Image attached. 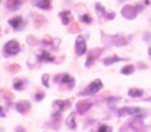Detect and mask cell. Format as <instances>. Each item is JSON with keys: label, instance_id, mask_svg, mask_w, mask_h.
Listing matches in <instances>:
<instances>
[{"label": "cell", "instance_id": "9", "mask_svg": "<svg viewBox=\"0 0 151 132\" xmlns=\"http://www.w3.org/2000/svg\"><path fill=\"white\" fill-rule=\"evenodd\" d=\"M70 104H71L70 100H55V101L53 103V106L57 107V110L61 112V111H64L65 108H67V107L70 106Z\"/></svg>", "mask_w": 151, "mask_h": 132}, {"label": "cell", "instance_id": "26", "mask_svg": "<svg viewBox=\"0 0 151 132\" xmlns=\"http://www.w3.org/2000/svg\"><path fill=\"white\" fill-rule=\"evenodd\" d=\"M41 80H42V84H44L46 87H48V74H42Z\"/></svg>", "mask_w": 151, "mask_h": 132}, {"label": "cell", "instance_id": "13", "mask_svg": "<svg viewBox=\"0 0 151 132\" xmlns=\"http://www.w3.org/2000/svg\"><path fill=\"white\" fill-rule=\"evenodd\" d=\"M38 59H39L40 61H48V62L54 61V57H52V55H51L48 52H46V51H42L41 54L38 57Z\"/></svg>", "mask_w": 151, "mask_h": 132}, {"label": "cell", "instance_id": "8", "mask_svg": "<svg viewBox=\"0 0 151 132\" xmlns=\"http://www.w3.org/2000/svg\"><path fill=\"white\" fill-rule=\"evenodd\" d=\"M8 24L14 28V29H19L21 24H22V16L21 15H17V16H13L8 20Z\"/></svg>", "mask_w": 151, "mask_h": 132}, {"label": "cell", "instance_id": "25", "mask_svg": "<svg viewBox=\"0 0 151 132\" xmlns=\"http://www.w3.org/2000/svg\"><path fill=\"white\" fill-rule=\"evenodd\" d=\"M44 97H45V93H44V92H37V93H35V100H37V101L42 100Z\"/></svg>", "mask_w": 151, "mask_h": 132}, {"label": "cell", "instance_id": "31", "mask_svg": "<svg viewBox=\"0 0 151 132\" xmlns=\"http://www.w3.org/2000/svg\"><path fill=\"white\" fill-rule=\"evenodd\" d=\"M72 31H77V32H78V31H79V26H78L77 24H76V25L73 24V26H72Z\"/></svg>", "mask_w": 151, "mask_h": 132}, {"label": "cell", "instance_id": "10", "mask_svg": "<svg viewBox=\"0 0 151 132\" xmlns=\"http://www.w3.org/2000/svg\"><path fill=\"white\" fill-rule=\"evenodd\" d=\"M59 16H60V19H61L63 25H68L70 21L72 20V16H71V12H70V11L60 12V13H59Z\"/></svg>", "mask_w": 151, "mask_h": 132}, {"label": "cell", "instance_id": "14", "mask_svg": "<svg viewBox=\"0 0 151 132\" xmlns=\"http://www.w3.org/2000/svg\"><path fill=\"white\" fill-rule=\"evenodd\" d=\"M122 60H126V58H119V57H117V55L109 57V58L104 59V65L109 66V65H111V64H114V62H117V61H122Z\"/></svg>", "mask_w": 151, "mask_h": 132}, {"label": "cell", "instance_id": "21", "mask_svg": "<svg viewBox=\"0 0 151 132\" xmlns=\"http://www.w3.org/2000/svg\"><path fill=\"white\" fill-rule=\"evenodd\" d=\"M96 8H97V11H98V13H99L100 15H105V14H106L105 8H104L100 4H96Z\"/></svg>", "mask_w": 151, "mask_h": 132}, {"label": "cell", "instance_id": "33", "mask_svg": "<svg viewBox=\"0 0 151 132\" xmlns=\"http://www.w3.org/2000/svg\"><path fill=\"white\" fill-rule=\"evenodd\" d=\"M147 52H149V55H150V57H151V47H150V48H149V51H147Z\"/></svg>", "mask_w": 151, "mask_h": 132}, {"label": "cell", "instance_id": "1", "mask_svg": "<svg viewBox=\"0 0 151 132\" xmlns=\"http://www.w3.org/2000/svg\"><path fill=\"white\" fill-rule=\"evenodd\" d=\"M4 51L6 52L7 55H14L17 53H19L20 51V45L17 40H9L5 44L4 46Z\"/></svg>", "mask_w": 151, "mask_h": 132}, {"label": "cell", "instance_id": "24", "mask_svg": "<svg viewBox=\"0 0 151 132\" xmlns=\"http://www.w3.org/2000/svg\"><path fill=\"white\" fill-rule=\"evenodd\" d=\"M37 38L35 37H33V35H29L28 38H27V42L29 44V45H35L37 44Z\"/></svg>", "mask_w": 151, "mask_h": 132}, {"label": "cell", "instance_id": "17", "mask_svg": "<svg viewBox=\"0 0 151 132\" xmlns=\"http://www.w3.org/2000/svg\"><path fill=\"white\" fill-rule=\"evenodd\" d=\"M6 6L8 9H17L19 6H20V0H7L6 2Z\"/></svg>", "mask_w": 151, "mask_h": 132}, {"label": "cell", "instance_id": "18", "mask_svg": "<svg viewBox=\"0 0 151 132\" xmlns=\"http://www.w3.org/2000/svg\"><path fill=\"white\" fill-rule=\"evenodd\" d=\"M133 72H134V66H133V65H126V66H124V67L120 70V73H122V74H125V75L132 74Z\"/></svg>", "mask_w": 151, "mask_h": 132}, {"label": "cell", "instance_id": "27", "mask_svg": "<svg viewBox=\"0 0 151 132\" xmlns=\"http://www.w3.org/2000/svg\"><path fill=\"white\" fill-rule=\"evenodd\" d=\"M98 131H99V132H105V131H111V127H109V126H106V125H103V126H100V127L98 128Z\"/></svg>", "mask_w": 151, "mask_h": 132}, {"label": "cell", "instance_id": "28", "mask_svg": "<svg viewBox=\"0 0 151 132\" xmlns=\"http://www.w3.org/2000/svg\"><path fill=\"white\" fill-rule=\"evenodd\" d=\"M42 42H44V44H51V42H52V40H51V38H50V37H45V38H44V40H42Z\"/></svg>", "mask_w": 151, "mask_h": 132}, {"label": "cell", "instance_id": "4", "mask_svg": "<svg viewBox=\"0 0 151 132\" xmlns=\"http://www.w3.org/2000/svg\"><path fill=\"white\" fill-rule=\"evenodd\" d=\"M15 108L19 113L21 114H26L29 110H31V103L28 100H20L15 104Z\"/></svg>", "mask_w": 151, "mask_h": 132}, {"label": "cell", "instance_id": "20", "mask_svg": "<svg viewBox=\"0 0 151 132\" xmlns=\"http://www.w3.org/2000/svg\"><path fill=\"white\" fill-rule=\"evenodd\" d=\"M118 38H119V39H114V44L118 45V46H120V45H125V44L129 42V39H125L124 37H118Z\"/></svg>", "mask_w": 151, "mask_h": 132}, {"label": "cell", "instance_id": "11", "mask_svg": "<svg viewBox=\"0 0 151 132\" xmlns=\"http://www.w3.org/2000/svg\"><path fill=\"white\" fill-rule=\"evenodd\" d=\"M66 125L70 128H76L77 124H76V112H72L67 118H66Z\"/></svg>", "mask_w": 151, "mask_h": 132}, {"label": "cell", "instance_id": "30", "mask_svg": "<svg viewBox=\"0 0 151 132\" xmlns=\"http://www.w3.org/2000/svg\"><path fill=\"white\" fill-rule=\"evenodd\" d=\"M6 114H5V112H4V108H2V106H0V118H4Z\"/></svg>", "mask_w": 151, "mask_h": 132}, {"label": "cell", "instance_id": "32", "mask_svg": "<svg viewBox=\"0 0 151 132\" xmlns=\"http://www.w3.org/2000/svg\"><path fill=\"white\" fill-rule=\"evenodd\" d=\"M106 18H107V19H112V18H114V13H109V14H106Z\"/></svg>", "mask_w": 151, "mask_h": 132}, {"label": "cell", "instance_id": "29", "mask_svg": "<svg viewBox=\"0 0 151 132\" xmlns=\"http://www.w3.org/2000/svg\"><path fill=\"white\" fill-rule=\"evenodd\" d=\"M5 97H6L7 99H11V98H12V93H11L9 91H5Z\"/></svg>", "mask_w": 151, "mask_h": 132}, {"label": "cell", "instance_id": "2", "mask_svg": "<svg viewBox=\"0 0 151 132\" xmlns=\"http://www.w3.org/2000/svg\"><path fill=\"white\" fill-rule=\"evenodd\" d=\"M74 46H76V52H77L78 55L85 54V52H86V50H87V46H86V41H85V39H84L83 37L79 35V37L76 39Z\"/></svg>", "mask_w": 151, "mask_h": 132}, {"label": "cell", "instance_id": "7", "mask_svg": "<svg viewBox=\"0 0 151 132\" xmlns=\"http://www.w3.org/2000/svg\"><path fill=\"white\" fill-rule=\"evenodd\" d=\"M103 88V82H101V80L100 79H94L90 85H88V88H87V91H88V93H91V94H94V93H97L99 90H101Z\"/></svg>", "mask_w": 151, "mask_h": 132}, {"label": "cell", "instance_id": "6", "mask_svg": "<svg viewBox=\"0 0 151 132\" xmlns=\"http://www.w3.org/2000/svg\"><path fill=\"white\" fill-rule=\"evenodd\" d=\"M91 106H92V103H91V101H88V100H80V101L77 103L76 108H77V112H78V113L83 114V113H85L87 110H90Z\"/></svg>", "mask_w": 151, "mask_h": 132}, {"label": "cell", "instance_id": "19", "mask_svg": "<svg viewBox=\"0 0 151 132\" xmlns=\"http://www.w3.org/2000/svg\"><path fill=\"white\" fill-rule=\"evenodd\" d=\"M24 85H25V81L22 79H15L14 82H13V87L17 91H21L24 88Z\"/></svg>", "mask_w": 151, "mask_h": 132}, {"label": "cell", "instance_id": "12", "mask_svg": "<svg viewBox=\"0 0 151 132\" xmlns=\"http://www.w3.org/2000/svg\"><path fill=\"white\" fill-rule=\"evenodd\" d=\"M34 4L41 9H48L51 7V0H34Z\"/></svg>", "mask_w": 151, "mask_h": 132}, {"label": "cell", "instance_id": "22", "mask_svg": "<svg viewBox=\"0 0 151 132\" xmlns=\"http://www.w3.org/2000/svg\"><path fill=\"white\" fill-rule=\"evenodd\" d=\"M9 72H12V73H15V72H18L19 70H20V66L18 65V64H13V65H11L9 66Z\"/></svg>", "mask_w": 151, "mask_h": 132}, {"label": "cell", "instance_id": "15", "mask_svg": "<svg viewBox=\"0 0 151 132\" xmlns=\"http://www.w3.org/2000/svg\"><path fill=\"white\" fill-rule=\"evenodd\" d=\"M127 94H129L130 97H132V98H139V97H142V95H143V90H140V88H136V87H132V88H130V90H129Z\"/></svg>", "mask_w": 151, "mask_h": 132}, {"label": "cell", "instance_id": "34", "mask_svg": "<svg viewBox=\"0 0 151 132\" xmlns=\"http://www.w3.org/2000/svg\"><path fill=\"white\" fill-rule=\"evenodd\" d=\"M146 100H151V98H147V99H146Z\"/></svg>", "mask_w": 151, "mask_h": 132}, {"label": "cell", "instance_id": "5", "mask_svg": "<svg viewBox=\"0 0 151 132\" xmlns=\"http://www.w3.org/2000/svg\"><path fill=\"white\" fill-rule=\"evenodd\" d=\"M138 112H140L139 107H131V106H125L118 110L119 116H132V114H137Z\"/></svg>", "mask_w": 151, "mask_h": 132}, {"label": "cell", "instance_id": "16", "mask_svg": "<svg viewBox=\"0 0 151 132\" xmlns=\"http://www.w3.org/2000/svg\"><path fill=\"white\" fill-rule=\"evenodd\" d=\"M61 82H63V84H68L70 87H72L73 84H74V79H73L70 74H63V75H61Z\"/></svg>", "mask_w": 151, "mask_h": 132}, {"label": "cell", "instance_id": "3", "mask_svg": "<svg viewBox=\"0 0 151 132\" xmlns=\"http://www.w3.org/2000/svg\"><path fill=\"white\" fill-rule=\"evenodd\" d=\"M137 8L136 6H131V5H126L123 7L122 9V15L125 16L126 19H133L137 15Z\"/></svg>", "mask_w": 151, "mask_h": 132}, {"label": "cell", "instance_id": "23", "mask_svg": "<svg viewBox=\"0 0 151 132\" xmlns=\"http://www.w3.org/2000/svg\"><path fill=\"white\" fill-rule=\"evenodd\" d=\"M81 20H83L85 24H91V21H92V18H91L88 14H84V15L81 16Z\"/></svg>", "mask_w": 151, "mask_h": 132}]
</instances>
